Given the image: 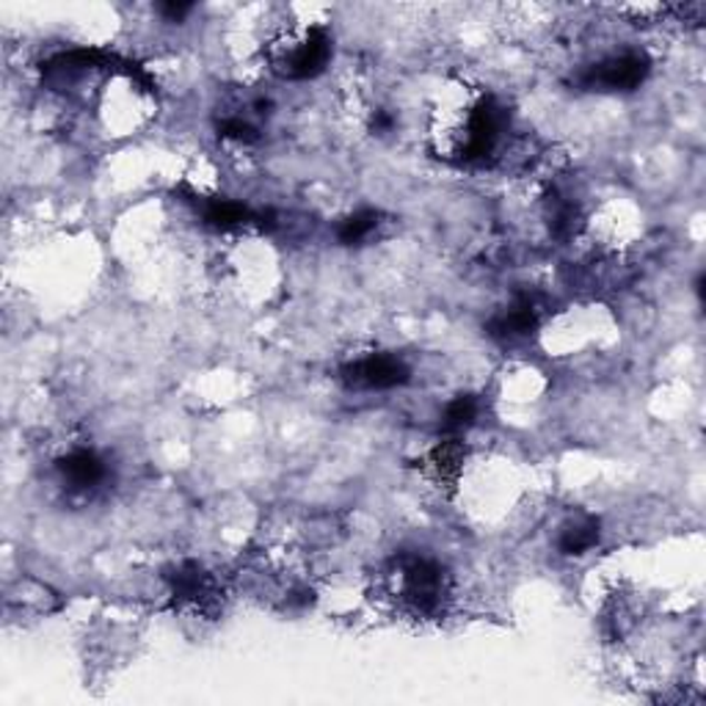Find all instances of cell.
Wrapping results in <instances>:
<instances>
[{"label": "cell", "instance_id": "6da1fadb", "mask_svg": "<svg viewBox=\"0 0 706 706\" xmlns=\"http://www.w3.org/2000/svg\"><path fill=\"white\" fill-rule=\"evenodd\" d=\"M505 128V111L497 105L494 97H481L475 105L464 111V119L455 128V133L447 135V152L455 161H481L492 155L497 147L500 133Z\"/></svg>", "mask_w": 706, "mask_h": 706}, {"label": "cell", "instance_id": "7a4b0ae2", "mask_svg": "<svg viewBox=\"0 0 706 706\" xmlns=\"http://www.w3.org/2000/svg\"><path fill=\"white\" fill-rule=\"evenodd\" d=\"M332 59V39L321 26H312L306 31L293 33L284 42L273 44L271 64L288 81H310L326 70Z\"/></svg>", "mask_w": 706, "mask_h": 706}, {"label": "cell", "instance_id": "3957f363", "mask_svg": "<svg viewBox=\"0 0 706 706\" xmlns=\"http://www.w3.org/2000/svg\"><path fill=\"white\" fill-rule=\"evenodd\" d=\"M395 566V579L401 585L403 602L420 616H434L442 607L444 594H447L444 568L431 557L420 555L397 557Z\"/></svg>", "mask_w": 706, "mask_h": 706}, {"label": "cell", "instance_id": "277c9868", "mask_svg": "<svg viewBox=\"0 0 706 706\" xmlns=\"http://www.w3.org/2000/svg\"><path fill=\"white\" fill-rule=\"evenodd\" d=\"M648 72H652L648 56L641 50H629L588 67L574 78V83L585 91H632L646 81Z\"/></svg>", "mask_w": 706, "mask_h": 706}, {"label": "cell", "instance_id": "5b68a950", "mask_svg": "<svg viewBox=\"0 0 706 706\" xmlns=\"http://www.w3.org/2000/svg\"><path fill=\"white\" fill-rule=\"evenodd\" d=\"M340 379L351 390H395L412 379V370L392 353H370L340 370Z\"/></svg>", "mask_w": 706, "mask_h": 706}, {"label": "cell", "instance_id": "8992f818", "mask_svg": "<svg viewBox=\"0 0 706 706\" xmlns=\"http://www.w3.org/2000/svg\"><path fill=\"white\" fill-rule=\"evenodd\" d=\"M167 579L169 585H172V596L180 605H193L208 611V607H213L221 596L215 579L193 561L174 566L172 572L167 574Z\"/></svg>", "mask_w": 706, "mask_h": 706}, {"label": "cell", "instance_id": "52a82bcc", "mask_svg": "<svg viewBox=\"0 0 706 706\" xmlns=\"http://www.w3.org/2000/svg\"><path fill=\"white\" fill-rule=\"evenodd\" d=\"M541 323V304L535 295H516L514 304L505 306L503 312L486 323V332L497 340H520L533 334Z\"/></svg>", "mask_w": 706, "mask_h": 706}, {"label": "cell", "instance_id": "ba28073f", "mask_svg": "<svg viewBox=\"0 0 706 706\" xmlns=\"http://www.w3.org/2000/svg\"><path fill=\"white\" fill-rule=\"evenodd\" d=\"M59 475L61 481L67 483L75 492H87V488H94L97 483L105 477V464H102L100 455L94 450L78 447L72 453H67L64 458H59Z\"/></svg>", "mask_w": 706, "mask_h": 706}, {"label": "cell", "instance_id": "9c48e42d", "mask_svg": "<svg viewBox=\"0 0 706 706\" xmlns=\"http://www.w3.org/2000/svg\"><path fill=\"white\" fill-rule=\"evenodd\" d=\"M464 461H466V447L458 436H447V440L436 444L428 455H425L423 466L431 477H434L440 486H455L464 472Z\"/></svg>", "mask_w": 706, "mask_h": 706}, {"label": "cell", "instance_id": "30bf717a", "mask_svg": "<svg viewBox=\"0 0 706 706\" xmlns=\"http://www.w3.org/2000/svg\"><path fill=\"white\" fill-rule=\"evenodd\" d=\"M204 224L213 226V230H238V226L260 224L265 226V215L254 213L249 204L232 202V199H210L202 210Z\"/></svg>", "mask_w": 706, "mask_h": 706}, {"label": "cell", "instance_id": "8fae6325", "mask_svg": "<svg viewBox=\"0 0 706 706\" xmlns=\"http://www.w3.org/2000/svg\"><path fill=\"white\" fill-rule=\"evenodd\" d=\"M596 544H599V522L591 520V516L568 522L561 538H557V549L563 555H583V552L594 549Z\"/></svg>", "mask_w": 706, "mask_h": 706}, {"label": "cell", "instance_id": "7c38bea8", "mask_svg": "<svg viewBox=\"0 0 706 706\" xmlns=\"http://www.w3.org/2000/svg\"><path fill=\"white\" fill-rule=\"evenodd\" d=\"M481 414V401L475 395H458L455 401L447 403L442 414V431L447 436L464 434L466 428H472Z\"/></svg>", "mask_w": 706, "mask_h": 706}, {"label": "cell", "instance_id": "4fadbf2b", "mask_svg": "<svg viewBox=\"0 0 706 706\" xmlns=\"http://www.w3.org/2000/svg\"><path fill=\"white\" fill-rule=\"evenodd\" d=\"M379 226V213L375 210H359V213L349 215L337 224V241L343 246H359L364 238H370V232Z\"/></svg>", "mask_w": 706, "mask_h": 706}, {"label": "cell", "instance_id": "5bb4252c", "mask_svg": "<svg viewBox=\"0 0 706 706\" xmlns=\"http://www.w3.org/2000/svg\"><path fill=\"white\" fill-rule=\"evenodd\" d=\"M219 135L232 141H241V144H254L260 139L258 128L252 122H246L243 117H226L224 122L219 124Z\"/></svg>", "mask_w": 706, "mask_h": 706}, {"label": "cell", "instance_id": "9a60e30c", "mask_svg": "<svg viewBox=\"0 0 706 706\" xmlns=\"http://www.w3.org/2000/svg\"><path fill=\"white\" fill-rule=\"evenodd\" d=\"M191 9H193L191 3H174V0H172V3H161V6H158V11H161V14L167 17L169 22H180L182 17L191 14Z\"/></svg>", "mask_w": 706, "mask_h": 706}, {"label": "cell", "instance_id": "2e32d148", "mask_svg": "<svg viewBox=\"0 0 706 706\" xmlns=\"http://www.w3.org/2000/svg\"><path fill=\"white\" fill-rule=\"evenodd\" d=\"M390 128H392V117H390V113H384V111L375 113V119H373V130H375V133H386V130H390Z\"/></svg>", "mask_w": 706, "mask_h": 706}]
</instances>
